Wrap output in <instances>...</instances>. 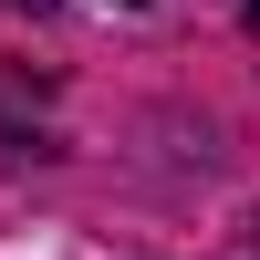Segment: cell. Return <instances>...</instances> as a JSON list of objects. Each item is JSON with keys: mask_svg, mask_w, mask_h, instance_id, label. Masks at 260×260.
<instances>
[{"mask_svg": "<svg viewBox=\"0 0 260 260\" xmlns=\"http://www.w3.org/2000/svg\"><path fill=\"white\" fill-rule=\"evenodd\" d=\"M0 11H52V0H0Z\"/></svg>", "mask_w": 260, "mask_h": 260, "instance_id": "obj_1", "label": "cell"}, {"mask_svg": "<svg viewBox=\"0 0 260 260\" xmlns=\"http://www.w3.org/2000/svg\"><path fill=\"white\" fill-rule=\"evenodd\" d=\"M250 21H260V0H250Z\"/></svg>", "mask_w": 260, "mask_h": 260, "instance_id": "obj_2", "label": "cell"}]
</instances>
